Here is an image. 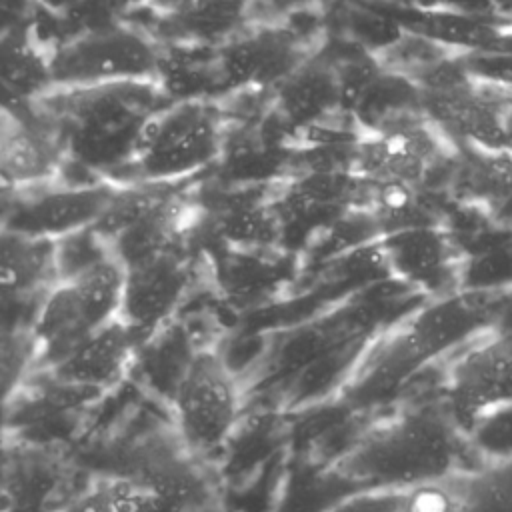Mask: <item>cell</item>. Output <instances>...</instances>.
<instances>
[{
	"label": "cell",
	"instance_id": "7",
	"mask_svg": "<svg viewBox=\"0 0 512 512\" xmlns=\"http://www.w3.org/2000/svg\"><path fill=\"white\" fill-rule=\"evenodd\" d=\"M172 406L182 448L198 462L218 456L242 410L240 384L226 358L210 348L194 350L176 380Z\"/></svg>",
	"mask_w": 512,
	"mask_h": 512
},
{
	"label": "cell",
	"instance_id": "20",
	"mask_svg": "<svg viewBox=\"0 0 512 512\" xmlns=\"http://www.w3.org/2000/svg\"><path fill=\"white\" fill-rule=\"evenodd\" d=\"M48 52L30 28L0 30V84L28 100H38L52 90Z\"/></svg>",
	"mask_w": 512,
	"mask_h": 512
},
{
	"label": "cell",
	"instance_id": "9",
	"mask_svg": "<svg viewBox=\"0 0 512 512\" xmlns=\"http://www.w3.org/2000/svg\"><path fill=\"white\" fill-rule=\"evenodd\" d=\"M316 52L282 20L242 26L218 44L224 92L274 90Z\"/></svg>",
	"mask_w": 512,
	"mask_h": 512
},
{
	"label": "cell",
	"instance_id": "5",
	"mask_svg": "<svg viewBox=\"0 0 512 512\" xmlns=\"http://www.w3.org/2000/svg\"><path fill=\"white\" fill-rule=\"evenodd\" d=\"M124 276V264L112 254L46 292L32 328L34 368H50L92 332L118 318Z\"/></svg>",
	"mask_w": 512,
	"mask_h": 512
},
{
	"label": "cell",
	"instance_id": "12",
	"mask_svg": "<svg viewBox=\"0 0 512 512\" xmlns=\"http://www.w3.org/2000/svg\"><path fill=\"white\" fill-rule=\"evenodd\" d=\"M124 270L118 318L130 328L142 350L168 328L182 306L192 282V268L184 250L174 246Z\"/></svg>",
	"mask_w": 512,
	"mask_h": 512
},
{
	"label": "cell",
	"instance_id": "10",
	"mask_svg": "<svg viewBox=\"0 0 512 512\" xmlns=\"http://www.w3.org/2000/svg\"><path fill=\"white\" fill-rule=\"evenodd\" d=\"M458 150L424 118L400 130L360 136L354 144V172L382 184L424 188L438 172H450Z\"/></svg>",
	"mask_w": 512,
	"mask_h": 512
},
{
	"label": "cell",
	"instance_id": "3",
	"mask_svg": "<svg viewBox=\"0 0 512 512\" xmlns=\"http://www.w3.org/2000/svg\"><path fill=\"white\" fill-rule=\"evenodd\" d=\"M496 290H456L436 296L400 324L378 348L366 386L382 392L430 362L450 356L490 328Z\"/></svg>",
	"mask_w": 512,
	"mask_h": 512
},
{
	"label": "cell",
	"instance_id": "15",
	"mask_svg": "<svg viewBox=\"0 0 512 512\" xmlns=\"http://www.w3.org/2000/svg\"><path fill=\"white\" fill-rule=\"evenodd\" d=\"M140 344L130 328L112 320L74 346L46 372L62 386L74 390H106L116 386L132 368Z\"/></svg>",
	"mask_w": 512,
	"mask_h": 512
},
{
	"label": "cell",
	"instance_id": "27",
	"mask_svg": "<svg viewBox=\"0 0 512 512\" xmlns=\"http://www.w3.org/2000/svg\"><path fill=\"white\" fill-rule=\"evenodd\" d=\"M474 512H512V462L480 468Z\"/></svg>",
	"mask_w": 512,
	"mask_h": 512
},
{
	"label": "cell",
	"instance_id": "16",
	"mask_svg": "<svg viewBox=\"0 0 512 512\" xmlns=\"http://www.w3.org/2000/svg\"><path fill=\"white\" fill-rule=\"evenodd\" d=\"M272 114L294 132L314 130L346 116L336 64L316 52L272 90Z\"/></svg>",
	"mask_w": 512,
	"mask_h": 512
},
{
	"label": "cell",
	"instance_id": "13",
	"mask_svg": "<svg viewBox=\"0 0 512 512\" xmlns=\"http://www.w3.org/2000/svg\"><path fill=\"white\" fill-rule=\"evenodd\" d=\"M118 182L44 184L16 192L2 228L28 236L58 240L92 226L118 190Z\"/></svg>",
	"mask_w": 512,
	"mask_h": 512
},
{
	"label": "cell",
	"instance_id": "18",
	"mask_svg": "<svg viewBox=\"0 0 512 512\" xmlns=\"http://www.w3.org/2000/svg\"><path fill=\"white\" fill-rule=\"evenodd\" d=\"M348 118L360 136H370L406 128L428 116L422 90L380 66L352 102Z\"/></svg>",
	"mask_w": 512,
	"mask_h": 512
},
{
	"label": "cell",
	"instance_id": "34",
	"mask_svg": "<svg viewBox=\"0 0 512 512\" xmlns=\"http://www.w3.org/2000/svg\"><path fill=\"white\" fill-rule=\"evenodd\" d=\"M14 194H8V196H0V226L4 222V216H6V210L10 206V200H12Z\"/></svg>",
	"mask_w": 512,
	"mask_h": 512
},
{
	"label": "cell",
	"instance_id": "23",
	"mask_svg": "<svg viewBox=\"0 0 512 512\" xmlns=\"http://www.w3.org/2000/svg\"><path fill=\"white\" fill-rule=\"evenodd\" d=\"M108 512H196L144 478L104 480Z\"/></svg>",
	"mask_w": 512,
	"mask_h": 512
},
{
	"label": "cell",
	"instance_id": "8",
	"mask_svg": "<svg viewBox=\"0 0 512 512\" xmlns=\"http://www.w3.org/2000/svg\"><path fill=\"white\" fill-rule=\"evenodd\" d=\"M438 400L462 434L512 406V336L484 330L444 360Z\"/></svg>",
	"mask_w": 512,
	"mask_h": 512
},
{
	"label": "cell",
	"instance_id": "31",
	"mask_svg": "<svg viewBox=\"0 0 512 512\" xmlns=\"http://www.w3.org/2000/svg\"><path fill=\"white\" fill-rule=\"evenodd\" d=\"M314 0H252V8L264 10L268 20H284L290 14L306 10Z\"/></svg>",
	"mask_w": 512,
	"mask_h": 512
},
{
	"label": "cell",
	"instance_id": "26",
	"mask_svg": "<svg viewBox=\"0 0 512 512\" xmlns=\"http://www.w3.org/2000/svg\"><path fill=\"white\" fill-rule=\"evenodd\" d=\"M30 368H34L32 332L0 328V402L12 396Z\"/></svg>",
	"mask_w": 512,
	"mask_h": 512
},
{
	"label": "cell",
	"instance_id": "32",
	"mask_svg": "<svg viewBox=\"0 0 512 512\" xmlns=\"http://www.w3.org/2000/svg\"><path fill=\"white\" fill-rule=\"evenodd\" d=\"M388 4H396V6H406V8H414V10H422V12H442L448 0H382Z\"/></svg>",
	"mask_w": 512,
	"mask_h": 512
},
{
	"label": "cell",
	"instance_id": "11",
	"mask_svg": "<svg viewBox=\"0 0 512 512\" xmlns=\"http://www.w3.org/2000/svg\"><path fill=\"white\" fill-rule=\"evenodd\" d=\"M424 110L430 122L456 150H512L504 92L482 84L470 74L424 90Z\"/></svg>",
	"mask_w": 512,
	"mask_h": 512
},
{
	"label": "cell",
	"instance_id": "28",
	"mask_svg": "<svg viewBox=\"0 0 512 512\" xmlns=\"http://www.w3.org/2000/svg\"><path fill=\"white\" fill-rule=\"evenodd\" d=\"M402 490L394 488H362L336 502L326 512H400Z\"/></svg>",
	"mask_w": 512,
	"mask_h": 512
},
{
	"label": "cell",
	"instance_id": "2",
	"mask_svg": "<svg viewBox=\"0 0 512 512\" xmlns=\"http://www.w3.org/2000/svg\"><path fill=\"white\" fill-rule=\"evenodd\" d=\"M56 124V140L88 170L124 168L144 124L170 104L158 82L50 90L34 100Z\"/></svg>",
	"mask_w": 512,
	"mask_h": 512
},
{
	"label": "cell",
	"instance_id": "36",
	"mask_svg": "<svg viewBox=\"0 0 512 512\" xmlns=\"http://www.w3.org/2000/svg\"><path fill=\"white\" fill-rule=\"evenodd\" d=\"M2 128H4V124H0V130H2Z\"/></svg>",
	"mask_w": 512,
	"mask_h": 512
},
{
	"label": "cell",
	"instance_id": "21",
	"mask_svg": "<svg viewBox=\"0 0 512 512\" xmlns=\"http://www.w3.org/2000/svg\"><path fill=\"white\" fill-rule=\"evenodd\" d=\"M480 468L456 470L402 490L400 512H474Z\"/></svg>",
	"mask_w": 512,
	"mask_h": 512
},
{
	"label": "cell",
	"instance_id": "6",
	"mask_svg": "<svg viewBox=\"0 0 512 512\" xmlns=\"http://www.w3.org/2000/svg\"><path fill=\"white\" fill-rule=\"evenodd\" d=\"M48 56L52 90L158 82L160 74V40L124 22L86 26L60 40Z\"/></svg>",
	"mask_w": 512,
	"mask_h": 512
},
{
	"label": "cell",
	"instance_id": "19",
	"mask_svg": "<svg viewBox=\"0 0 512 512\" xmlns=\"http://www.w3.org/2000/svg\"><path fill=\"white\" fill-rule=\"evenodd\" d=\"M56 282V240L0 226V296L48 292Z\"/></svg>",
	"mask_w": 512,
	"mask_h": 512
},
{
	"label": "cell",
	"instance_id": "17",
	"mask_svg": "<svg viewBox=\"0 0 512 512\" xmlns=\"http://www.w3.org/2000/svg\"><path fill=\"white\" fill-rule=\"evenodd\" d=\"M452 194L486 216H512V150H458L448 174Z\"/></svg>",
	"mask_w": 512,
	"mask_h": 512
},
{
	"label": "cell",
	"instance_id": "4",
	"mask_svg": "<svg viewBox=\"0 0 512 512\" xmlns=\"http://www.w3.org/2000/svg\"><path fill=\"white\" fill-rule=\"evenodd\" d=\"M226 140V120L214 100H176L144 124L124 170L130 182L176 184L220 162Z\"/></svg>",
	"mask_w": 512,
	"mask_h": 512
},
{
	"label": "cell",
	"instance_id": "33",
	"mask_svg": "<svg viewBox=\"0 0 512 512\" xmlns=\"http://www.w3.org/2000/svg\"><path fill=\"white\" fill-rule=\"evenodd\" d=\"M504 92V102H506V114H508V130H510V140H512V90H502Z\"/></svg>",
	"mask_w": 512,
	"mask_h": 512
},
{
	"label": "cell",
	"instance_id": "25",
	"mask_svg": "<svg viewBox=\"0 0 512 512\" xmlns=\"http://www.w3.org/2000/svg\"><path fill=\"white\" fill-rule=\"evenodd\" d=\"M110 244L92 228H84L56 240V272L58 282L66 280L92 264L112 256Z\"/></svg>",
	"mask_w": 512,
	"mask_h": 512
},
{
	"label": "cell",
	"instance_id": "29",
	"mask_svg": "<svg viewBox=\"0 0 512 512\" xmlns=\"http://www.w3.org/2000/svg\"><path fill=\"white\" fill-rule=\"evenodd\" d=\"M490 330L512 336V286L494 292Z\"/></svg>",
	"mask_w": 512,
	"mask_h": 512
},
{
	"label": "cell",
	"instance_id": "14",
	"mask_svg": "<svg viewBox=\"0 0 512 512\" xmlns=\"http://www.w3.org/2000/svg\"><path fill=\"white\" fill-rule=\"evenodd\" d=\"M376 252L402 282L434 296L460 290L464 250L442 224H416L380 234Z\"/></svg>",
	"mask_w": 512,
	"mask_h": 512
},
{
	"label": "cell",
	"instance_id": "1",
	"mask_svg": "<svg viewBox=\"0 0 512 512\" xmlns=\"http://www.w3.org/2000/svg\"><path fill=\"white\" fill-rule=\"evenodd\" d=\"M470 450L442 402L406 404L378 418L354 444L344 468L364 488L406 490L460 468Z\"/></svg>",
	"mask_w": 512,
	"mask_h": 512
},
{
	"label": "cell",
	"instance_id": "30",
	"mask_svg": "<svg viewBox=\"0 0 512 512\" xmlns=\"http://www.w3.org/2000/svg\"><path fill=\"white\" fill-rule=\"evenodd\" d=\"M58 512H108L104 482H98L96 486L88 488Z\"/></svg>",
	"mask_w": 512,
	"mask_h": 512
},
{
	"label": "cell",
	"instance_id": "22",
	"mask_svg": "<svg viewBox=\"0 0 512 512\" xmlns=\"http://www.w3.org/2000/svg\"><path fill=\"white\" fill-rule=\"evenodd\" d=\"M172 196H176L174 184H146L128 182L120 184L110 204L104 208L100 218L92 228L112 244L120 234L148 218L160 206H164Z\"/></svg>",
	"mask_w": 512,
	"mask_h": 512
},
{
	"label": "cell",
	"instance_id": "35",
	"mask_svg": "<svg viewBox=\"0 0 512 512\" xmlns=\"http://www.w3.org/2000/svg\"><path fill=\"white\" fill-rule=\"evenodd\" d=\"M132 2H152V0H132Z\"/></svg>",
	"mask_w": 512,
	"mask_h": 512
},
{
	"label": "cell",
	"instance_id": "24",
	"mask_svg": "<svg viewBox=\"0 0 512 512\" xmlns=\"http://www.w3.org/2000/svg\"><path fill=\"white\" fill-rule=\"evenodd\" d=\"M470 452L486 464L512 462V406L478 420L464 432Z\"/></svg>",
	"mask_w": 512,
	"mask_h": 512
}]
</instances>
